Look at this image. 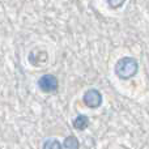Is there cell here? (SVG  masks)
I'll return each mask as SVG.
<instances>
[{"mask_svg":"<svg viewBox=\"0 0 149 149\" xmlns=\"http://www.w3.org/2000/svg\"><path fill=\"white\" fill-rule=\"evenodd\" d=\"M109 4V7L113 8V9H118V8L123 7L124 3H126V0H106Z\"/></svg>","mask_w":149,"mask_h":149,"instance_id":"obj_7","label":"cell"},{"mask_svg":"<svg viewBox=\"0 0 149 149\" xmlns=\"http://www.w3.org/2000/svg\"><path fill=\"white\" fill-rule=\"evenodd\" d=\"M85 106L89 109H98L102 105V94L97 89H88L82 95Z\"/></svg>","mask_w":149,"mask_h":149,"instance_id":"obj_3","label":"cell"},{"mask_svg":"<svg viewBox=\"0 0 149 149\" xmlns=\"http://www.w3.org/2000/svg\"><path fill=\"white\" fill-rule=\"evenodd\" d=\"M38 88L45 93H54L59 88V82H58L56 76L51 73H46L38 79Z\"/></svg>","mask_w":149,"mask_h":149,"instance_id":"obj_2","label":"cell"},{"mask_svg":"<svg viewBox=\"0 0 149 149\" xmlns=\"http://www.w3.org/2000/svg\"><path fill=\"white\" fill-rule=\"evenodd\" d=\"M88 126H89V118L84 114H80L73 119V128L77 131H84L88 128Z\"/></svg>","mask_w":149,"mask_h":149,"instance_id":"obj_4","label":"cell"},{"mask_svg":"<svg viewBox=\"0 0 149 149\" xmlns=\"http://www.w3.org/2000/svg\"><path fill=\"white\" fill-rule=\"evenodd\" d=\"M42 149H63V145L58 139H55V137H50V139L45 140Z\"/></svg>","mask_w":149,"mask_h":149,"instance_id":"obj_6","label":"cell"},{"mask_svg":"<svg viewBox=\"0 0 149 149\" xmlns=\"http://www.w3.org/2000/svg\"><path fill=\"white\" fill-rule=\"evenodd\" d=\"M80 148V143L77 140L76 136L71 135V136L65 137L63 141V149H79Z\"/></svg>","mask_w":149,"mask_h":149,"instance_id":"obj_5","label":"cell"},{"mask_svg":"<svg viewBox=\"0 0 149 149\" xmlns=\"http://www.w3.org/2000/svg\"><path fill=\"white\" fill-rule=\"evenodd\" d=\"M137 71H139V63L132 56L120 58L114 67V72L120 80H130L131 77L136 76Z\"/></svg>","mask_w":149,"mask_h":149,"instance_id":"obj_1","label":"cell"}]
</instances>
